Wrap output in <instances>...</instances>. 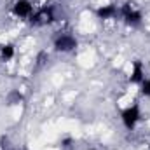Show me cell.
Masks as SVG:
<instances>
[{
    "label": "cell",
    "instance_id": "cell-1",
    "mask_svg": "<svg viewBox=\"0 0 150 150\" xmlns=\"http://www.w3.org/2000/svg\"><path fill=\"white\" fill-rule=\"evenodd\" d=\"M119 19L131 28H138L143 23V11L140 5L127 0V2L119 5Z\"/></svg>",
    "mask_w": 150,
    "mask_h": 150
},
{
    "label": "cell",
    "instance_id": "cell-2",
    "mask_svg": "<svg viewBox=\"0 0 150 150\" xmlns=\"http://www.w3.org/2000/svg\"><path fill=\"white\" fill-rule=\"evenodd\" d=\"M56 18H58L56 7L44 4V5H40V7H35V11H33L32 18L28 19V23H30L32 26H35V28H45V26L52 25V23L56 21Z\"/></svg>",
    "mask_w": 150,
    "mask_h": 150
},
{
    "label": "cell",
    "instance_id": "cell-3",
    "mask_svg": "<svg viewBox=\"0 0 150 150\" xmlns=\"http://www.w3.org/2000/svg\"><path fill=\"white\" fill-rule=\"evenodd\" d=\"M52 49L59 54H72L79 49V38L72 32H58L52 37Z\"/></svg>",
    "mask_w": 150,
    "mask_h": 150
},
{
    "label": "cell",
    "instance_id": "cell-4",
    "mask_svg": "<svg viewBox=\"0 0 150 150\" xmlns=\"http://www.w3.org/2000/svg\"><path fill=\"white\" fill-rule=\"evenodd\" d=\"M142 117H143V112H142V107L138 103H131L120 110V122L127 131H134L140 126Z\"/></svg>",
    "mask_w": 150,
    "mask_h": 150
},
{
    "label": "cell",
    "instance_id": "cell-5",
    "mask_svg": "<svg viewBox=\"0 0 150 150\" xmlns=\"http://www.w3.org/2000/svg\"><path fill=\"white\" fill-rule=\"evenodd\" d=\"M33 11H35V5L32 0H14L11 5V14L16 19H23V21H28Z\"/></svg>",
    "mask_w": 150,
    "mask_h": 150
},
{
    "label": "cell",
    "instance_id": "cell-6",
    "mask_svg": "<svg viewBox=\"0 0 150 150\" xmlns=\"http://www.w3.org/2000/svg\"><path fill=\"white\" fill-rule=\"evenodd\" d=\"M96 18L101 19V21H112V19H119V5L113 4V2H108V4H101L96 7L94 11Z\"/></svg>",
    "mask_w": 150,
    "mask_h": 150
},
{
    "label": "cell",
    "instance_id": "cell-7",
    "mask_svg": "<svg viewBox=\"0 0 150 150\" xmlns=\"http://www.w3.org/2000/svg\"><path fill=\"white\" fill-rule=\"evenodd\" d=\"M145 77H147V68H145L143 61H142V59H134V61L131 63L129 75H127L129 82H131V84H134V86H140V84H142V80H143Z\"/></svg>",
    "mask_w": 150,
    "mask_h": 150
},
{
    "label": "cell",
    "instance_id": "cell-8",
    "mask_svg": "<svg viewBox=\"0 0 150 150\" xmlns=\"http://www.w3.org/2000/svg\"><path fill=\"white\" fill-rule=\"evenodd\" d=\"M16 54H18V51H16V45L12 42H5L0 45V61L11 63L16 58Z\"/></svg>",
    "mask_w": 150,
    "mask_h": 150
},
{
    "label": "cell",
    "instance_id": "cell-9",
    "mask_svg": "<svg viewBox=\"0 0 150 150\" xmlns=\"http://www.w3.org/2000/svg\"><path fill=\"white\" fill-rule=\"evenodd\" d=\"M25 101V94L19 91V89H11L7 94H5V103L9 107H18Z\"/></svg>",
    "mask_w": 150,
    "mask_h": 150
},
{
    "label": "cell",
    "instance_id": "cell-10",
    "mask_svg": "<svg viewBox=\"0 0 150 150\" xmlns=\"http://www.w3.org/2000/svg\"><path fill=\"white\" fill-rule=\"evenodd\" d=\"M138 91H140V94L143 98H149L150 100V77H145L142 80V84L138 86Z\"/></svg>",
    "mask_w": 150,
    "mask_h": 150
},
{
    "label": "cell",
    "instance_id": "cell-11",
    "mask_svg": "<svg viewBox=\"0 0 150 150\" xmlns=\"http://www.w3.org/2000/svg\"><path fill=\"white\" fill-rule=\"evenodd\" d=\"M75 143V140L72 138V136H65L63 140H61V149H72V145Z\"/></svg>",
    "mask_w": 150,
    "mask_h": 150
},
{
    "label": "cell",
    "instance_id": "cell-12",
    "mask_svg": "<svg viewBox=\"0 0 150 150\" xmlns=\"http://www.w3.org/2000/svg\"><path fill=\"white\" fill-rule=\"evenodd\" d=\"M86 150H98V149H86Z\"/></svg>",
    "mask_w": 150,
    "mask_h": 150
},
{
    "label": "cell",
    "instance_id": "cell-13",
    "mask_svg": "<svg viewBox=\"0 0 150 150\" xmlns=\"http://www.w3.org/2000/svg\"><path fill=\"white\" fill-rule=\"evenodd\" d=\"M2 150H11V149H2Z\"/></svg>",
    "mask_w": 150,
    "mask_h": 150
}]
</instances>
